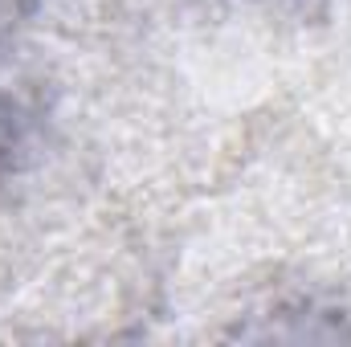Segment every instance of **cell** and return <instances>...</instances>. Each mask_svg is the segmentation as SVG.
Instances as JSON below:
<instances>
[{"mask_svg": "<svg viewBox=\"0 0 351 347\" xmlns=\"http://www.w3.org/2000/svg\"><path fill=\"white\" fill-rule=\"evenodd\" d=\"M0 143H4V106H0Z\"/></svg>", "mask_w": 351, "mask_h": 347, "instance_id": "obj_2", "label": "cell"}, {"mask_svg": "<svg viewBox=\"0 0 351 347\" xmlns=\"http://www.w3.org/2000/svg\"><path fill=\"white\" fill-rule=\"evenodd\" d=\"M25 4H29V0H0V25H4V21H12Z\"/></svg>", "mask_w": 351, "mask_h": 347, "instance_id": "obj_1", "label": "cell"}]
</instances>
